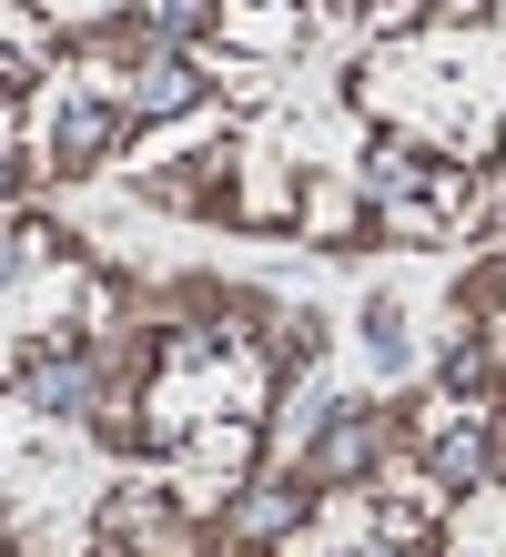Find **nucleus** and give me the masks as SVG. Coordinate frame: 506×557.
I'll return each instance as SVG.
<instances>
[{
	"label": "nucleus",
	"mask_w": 506,
	"mask_h": 557,
	"mask_svg": "<svg viewBox=\"0 0 506 557\" xmlns=\"http://www.w3.org/2000/svg\"><path fill=\"white\" fill-rule=\"evenodd\" d=\"M30 396H41V406H82V396H91V375L72 366V355H51V366L30 375Z\"/></svg>",
	"instance_id": "f257e3e1"
}]
</instances>
